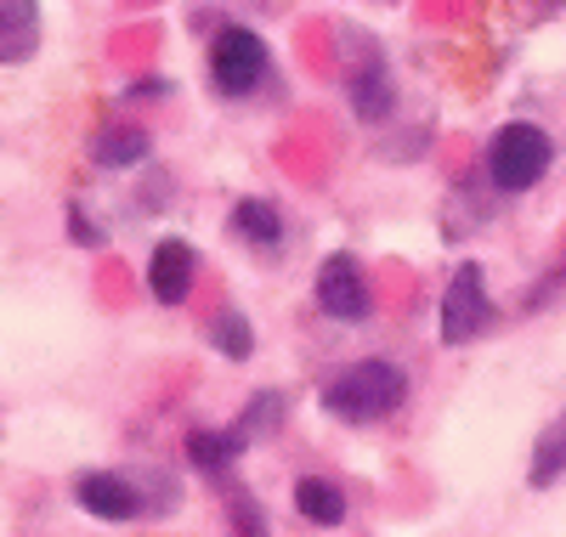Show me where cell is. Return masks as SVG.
I'll list each match as a JSON object with an SVG mask.
<instances>
[{
  "instance_id": "obj_4",
  "label": "cell",
  "mask_w": 566,
  "mask_h": 537,
  "mask_svg": "<svg viewBox=\"0 0 566 537\" xmlns=\"http://www.w3.org/2000/svg\"><path fill=\"white\" fill-rule=\"evenodd\" d=\"M210 80L227 96H250L266 80V45H261V34L244 29V23L216 29V40H210Z\"/></svg>"
},
{
  "instance_id": "obj_3",
  "label": "cell",
  "mask_w": 566,
  "mask_h": 537,
  "mask_svg": "<svg viewBox=\"0 0 566 537\" xmlns=\"http://www.w3.org/2000/svg\"><path fill=\"white\" fill-rule=\"evenodd\" d=\"M493 323V301H488V277L476 261H464L448 288H442V312H437V339L442 346H470V339H482Z\"/></svg>"
},
{
  "instance_id": "obj_10",
  "label": "cell",
  "mask_w": 566,
  "mask_h": 537,
  "mask_svg": "<svg viewBox=\"0 0 566 537\" xmlns=\"http://www.w3.org/2000/svg\"><path fill=\"white\" fill-rule=\"evenodd\" d=\"M148 154H154V136L142 125H103L91 136V165H103V170H130Z\"/></svg>"
},
{
  "instance_id": "obj_5",
  "label": "cell",
  "mask_w": 566,
  "mask_h": 537,
  "mask_svg": "<svg viewBox=\"0 0 566 537\" xmlns=\"http://www.w3.org/2000/svg\"><path fill=\"white\" fill-rule=\"evenodd\" d=\"M317 306L335 317V323H368L374 317V283L363 272L357 255H328L317 272Z\"/></svg>"
},
{
  "instance_id": "obj_6",
  "label": "cell",
  "mask_w": 566,
  "mask_h": 537,
  "mask_svg": "<svg viewBox=\"0 0 566 537\" xmlns=\"http://www.w3.org/2000/svg\"><path fill=\"white\" fill-rule=\"evenodd\" d=\"M74 504L97 520H142L154 504L142 498V481L125 470H85L74 475Z\"/></svg>"
},
{
  "instance_id": "obj_15",
  "label": "cell",
  "mask_w": 566,
  "mask_h": 537,
  "mask_svg": "<svg viewBox=\"0 0 566 537\" xmlns=\"http://www.w3.org/2000/svg\"><path fill=\"white\" fill-rule=\"evenodd\" d=\"M210 346L227 357V362H250V351H255V334H250V317L244 312H216L210 317Z\"/></svg>"
},
{
  "instance_id": "obj_17",
  "label": "cell",
  "mask_w": 566,
  "mask_h": 537,
  "mask_svg": "<svg viewBox=\"0 0 566 537\" xmlns=\"http://www.w3.org/2000/svg\"><path fill=\"white\" fill-rule=\"evenodd\" d=\"M227 515H232V531H239V537H272L266 509H261V498H250V493H232V498H227Z\"/></svg>"
},
{
  "instance_id": "obj_1",
  "label": "cell",
  "mask_w": 566,
  "mask_h": 537,
  "mask_svg": "<svg viewBox=\"0 0 566 537\" xmlns=\"http://www.w3.org/2000/svg\"><path fill=\"white\" fill-rule=\"evenodd\" d=\"M402 402H408V379L386 357H363V362L340 368L335 379L323 385V408H328V419H340V424H380Z\"/></svg>"
},
{
  "instance_id": "obj_13",
  "label": "cell",
  "mask_w": 566,
  "mask_h": 537,
  "mask_svg": "<svg viewBox=\"0 0 566 537\" xmlns=\"http://www.w3.org/2000/svg\"><path fill=\"white\" fill-rule=\"evenodd\" d=\"M566 475V402L555 413V424H544V435L533 442V459H527V486H555Z\"/></svg>"
},
{
  "instance_id": "obj_2",
  "label": "cell",
  "mask_w": 566,
  "mask_h": 537,
  "mask_svg": "<svg viewBox=\"0 0 566 537\" xmlns=\"http://www.w3.org/2000/svg\"><path fill=\"white\" fill-rule=\"evenodd\" d=\"M549 165H555V141H549L544 125H533V119L499 125L493 148H488V176H493L499 192H527V187H538V181L549 176Z\"/></svg>"
},
{
  "instance_id": "obj_8",
  "label": "cell",
  "mask_w": 566,
  "mask_h": 537,
  "mask_svg": "<svg viewBox=\"0 0 566 537\" xmlns=\"http://www.w3.org/2000/svg\"><path fill=\"white\" fill-rule=\"evenodd\" d=\"M346 96H352V114L368 119V125H380L391 108H397V85H391V69L380 57H368L363 69H352L346 80Z\"/></svg>"
},
{
  "instance_id": "obj_12",
  "label": "cell",
  "mask_w": 566,
  "mask_h": 537,
  "mask_svg": "<svg viewBox=\"0 0 566 537\" xmlns=\"http://www.w3.org/2000/svg\"><path fill=\"white\" fill-rule=\"evenodd\" d=\"M181 448H187V459H193L205 475H221V470L239 464V453H244L250 442H244L239 430H187Z\"/></svg>"
},
{
  "instance_id": "obj_7",
  "label": "cell",
  "mask_w": 566,
  "mask_h": 537,
  "mask_svg": "<svg viewBox=\"0 0 566 537\" xmlns=\"http://www.w3.org/2000/svg\"><path fill=\"white\" fill-rule=\"evenodd\" d=\"M193 277H199V255L187 250L181 238H165L154 261H148V295L159 306H181L187 295H193Z\"/></svg>"
},
{
  "instance_id": "obj_18",
  "label": "cell",
  "mask_w": 566,
  "mask_h": 537,
  "mask_svg": "<svg viewBox=\"0 0 566 537\" xmlns=\"http://www.w3.org/2000/svg\"><path fill=\"white\" fill-rule=\"evenodd\" d=\"M69 243H80V250H103V243H108V232H103L97 221H91L80 204H69Z\"/></svg>"
},
{
  "instance_id": "obj_9",
  "label": "cell",
  "mask_w": 566,
  "mask_h": 537,
  "mask_svg": "<svg viewBox=\"0 0 566 537\" xmlns=\"http://www.w3.org/2000/svg\"><path fill=\"white\" fill-rule=\"evenodd\" d=\"M40 45V0H0V63L18 69Z\"/></svg>"
},
{
  "instance_id": "obj_11",
  "label": "cell",
  "mask_w": 566,
  "mask_h": 537,
  "mask_svg": "<svg viewBox=\"0 0 566 537\" xmlns=\"http://www.w3.org/2000/svg\"><path fill=\"white\" fill-rule=\"evenodd\" d=\"M232 232H239L250 250H283V215L272 199H239L232 204Z\"/></svg>"
},
{
  "instance_id": "obj_16",
  "label": "cell",
  "mask_w": 566,
  "mask_h": 537,
  "mask_svg": "<svg viewBox=\"0 0 566 537\" xmlns=\"http://www.w3.org/2000/svg\"><path fill=\"white\" fill-rule=\"evenodd\" d=\"M277 424H283V390H255L250 408H244V419L232 424V430H239L244 442H255V435H272Z\"/></svg>"
},
{
  "instance_id": "obj_14",
  "label": "cell",
  "mask_w": 566,
  "mask_h": 537,
  "mask_svg": "<svg viewBox=\"0 0 566 537\" xmlns=\"http://www.w3.org/2000/svg\"><path fill=\"white\" fill-rule=\"evenodd\" d=\"M295 509L312 526H340L346 520V493H340L335 481H323V475H301L295 481Z\"/></svg>"
}]
</instances>
